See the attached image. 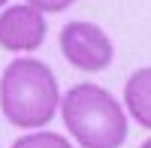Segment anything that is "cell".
<instances>
[{
	"instance_id": "obj_3",
	"label": "cell",
	"mask_w": 151,
	"mask_h": 148,
	"mask_svg": "<svg viewBox=\"0 0 151 148\" xmlns=\"http://www.w3.org/2000/svg\"><path fill=\"white\" fill-rule=\"evenodd\" d=\"M60 52L67 64H73L82 73H100L112 64L115 45L109 33L91 21H70L60 27Z\"/></svg>"
},
{
	"instance_id": "obj_7",
	"label": "cell",
	"mask_w": 151,
	"mask_h": 148,
	"mask_svg": "<svg viewBox=\"0 0 151 148\" xmlns=\"http://www.w3.org/2000/svg\"><path fill=\"white\" fill-rule=\"evenodd\" d=\"M76 3V0H27V6L40 9V12H64Z\"/></svg>"
},
{
	"instance_id": "obj_9",
	"label": "cell",
	"mask_w": 151,
	"mask_h": 148,
	"mask_svg": "<svg viewBox=\"0 0 151 148\" xmlns=\"http://www.w3.org/2000/svg\"><path fill=\"white\" fill-rule=\"evenodd\" d=\"M6 3H9V0H0V6H3V9H6Z\"/></svg>"
},
{
	"instance_id": "obj_6",
	"label": "cell",
	"mask_w": 151,
	"mask_h": 148,
	"mask_svg": "<svg viewBox=\"0 0 151 148\" xmlns=\"http://www.w3.org/2000/svg\"><path fill=\"white\" fill-rule=\"evenodd\" d=\"M12 148H73V142L60 133L52 130H33V133H24L12 142Z\"/></svg>"
},
{
	"instance_id": "obj_2",
	"label": "cell",
	"mask_w": 151,
	"mask_h": 148,
	"mask_svg": "<svg viewBox=\"0 0 151 148\" xmlns=\"http://www.w3.org/2000/svg\"><path fill=\"white\" fill-rule=\"evenodd\" d=\"M60 118L82 148H121L127 139L124 106L106 88L91 82L73 85L60 97Z\"/></svg>"
},
{
	"instance_id": "obj_1",
	"label": "cell",
	"mask_w": 151,
	"mask_h": 148,
	"mask_svg": "<svg viewBox=\"0 0 151 148\" xmlns=\"http://www.w3.org/2000/svg\"><path fill=\"white\" fill-rule=\"evenodd\" d=\"M60 106V88L55 70L36 57H15L0 76V109L9 124L36 130L55 118Z\"/></svg>"
},
{
	"instance_id": "obj_8",
	"label": "cell",
	"mask_w": 151,
	"mask_h": 148,
	"mask_svg": "<svg viewBox=\"0 0 151 148\" xmlns=\"http://www.w3.org/2000/svg\"><path fill=\"white\" fill-rule=\"evenodd\" d=\"M139 148H151V139H145V142H142V145H139Z\"/></svg>"
},
{
	"instance_id": "obj_5",
	"label": "cell",
	"mask_w": 151,
	"mask_h": 148,
	"mask_svg": "<svg viewBox=\"0 0 151 148\" xmlns=\"http://www.w3.org/2000/svg\"><path fill=\"white\" fill-rule=\"evenodd\" d=\"M124 106L139 121V127L151 130V67H139L124 82Z\"/></svg>"
},
{
	"instance_id": "obj_4",
	"label": "cell",
	"mask_w": 151,
	"mask_h": 148,
	"mask_svg": "<svg viewBox=\"0 0 151 148\" xmlns=\"http://www.w3.org/2000/svg\"><path fill=\"white\" fill-rule=\"evenodd\" d=\"M45 18L33 6H6L0 12V48L30 55L45 42Z\"/></svg>"
}]
</instances>
